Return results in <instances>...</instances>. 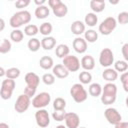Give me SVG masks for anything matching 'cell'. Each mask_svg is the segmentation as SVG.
Wrapping results in <instances>:
<instances>
[{"label":"cell","instance_id":"1f68e13d","mask_svg":"<svg viewBox=\"0 0 128 128\" xmlns=\"http://www.w3.org/2000/svg\"><path fill=\"white\" fill-rule=\"evenodd\" d=\"M79 80L81 84H89L92 81V75L88 71H82L79 74Z\"/></svg>","mask_w":128,"mask_h":128},{"label":"cell","instance_id":"ab89813d","mask_svg":"<svg viewBox=\"0 0 128 128\" xmlns=\"http://www.w3.org/2000/svg\"><path fill=\"white\" fill-rule=\"evenodd\" d=\"M120 81L123 85V88L126 92H128V72H124L120 76Z\"/></svg>","mask_w":128,"mask_h":128},{"label":"cell","instance_id":"cb8c5ba5","mask_svg":"<svg viewBox=\"0 0 128 128\" xmlns=\"http://www.w3.org/2000/svg\"><path fill=\"white\" fill-rule=\"evenodd\" d=\"M89 94L93 97H98L102 94V87L99 83H92L89 86Z\"/></svg>","mask_w":128,"mask_h":128},{"label":"cell","instance_id":"4316f807","mask_svg":"<svg viewBox=\"0 0 128 128\" xmlns=\"http://www.w3.org/2000/svg\"><path fill=\"white\" fill-rule=\"evenodd\" d=\"M27 46H28V48H29L30 51L36 52V51L39 50V48H40V46H41V41H40L39 39H37V38H33V37H32V38L28 41Z\"/></svg>","mask_w":128,"mask_h":128},{"label":"cell","instance_id":"603a6c76","mask_svg":"<svg viewBox=\"0 0 128 128\" xmlns=\"http://www.w3.org/2000/svg\"><path fill=\"white\" fill-rule=\"evenodd\" d=\"M39 65L42 69L44 70H48V69H51L53 68L54 66V63H53V59L50 57V56H43L41 57L40 61H39Z\"/></svg>","mask_w":128,"mask_h":128},{"label":"cell","instance_id":"f5cc1de1","mask_svg":"<svg viewBox=\"0 0 128 128\" xmlns=\"http://www.w3.org/2000/svg\"><path fill=\"white\" fill-rule=\"evenodd\" d=\"M78 128H85V127H78Z\"/></svg>","mask_w":128,"mask_h":128},{"label":"cell","instance_id":"7c38bea8","mask_svg":"<svg viewBox=\"0 0 128 128\" xmlns=\"http://www.w3.org/2000/svg\"><path fill=\"white\" fill-rule=\"evenodd\" d=\"M73 48L77 53L82 54L87 50V41L84 38L76 37L73 40Z\"/></svg>","mask_w":128,"mask_h":128},{"label":"cell","instance_id":"d6a6232c","mask_svg":"<svg viewBox=\"0 0 128 128\" xmlns=\"http://www.w3.org/2000/svg\"><path fill=\"white\" fill-rule=\"evenodd\" d=\"M15 80L13 79H9V78H6L5 80L2 81V84H1V88L3 89H6V90H9V91H12L14 90L15 88Z\"/></svg>","mask_w":128,"mask_h":128},{"label":"cell","instance_id":"8d00e7d4","mask_svg":"<svg viewBox=\"0 0 128 128\" xmlns=\"http://www.w3.org/2000/svg\"><path fill=\"white\" fill-rule=\"evenodd\" d=\"M42 81L44 82V84L46 85H52L55 82V76L53 75V73H45L42 76Z\"/></svg>","mask_w":128,"mask_h":128},{"label":"cell","instance_id":"f546056e","mask_svg":"<svg viewBox=\"0 0 128 128\" xmlns=\"http://www.w3.org/2000/svg\"><path fill=\"white\" fill-rule=\"evenodd\" d=\"M66 107V101L61 98V97H57L54 102H53V108L55 111H60V110H65Z\"/></svg>","mask_w":128,"mask_h":128},{"label":"cell","instance_id":"816d5d0a","mask_svg":"<svg viewBox=\"0 0 128 128\" xmlns=\"http://www.w3.org/2000/svg\"><path fill=\"white\" fill-rule=\"evenodd\" d=\"M126 106H127V108H128V97L126 98Z\"/></svg>","mask_w":128,"mask_h":128},{"label":"cell","instance_id":"836d02e7","mask_svg":"<svg viewBox=\"0 0 128 128\" xmlns=\"http://www.w3.org/2000/svg\"><path fill=\"white\" fill-rule=\"evenodd\" d=\"M114 69L117 72H125L128 69V63L125 60H118L114 64Z\"/></svg>","mask_w":128,"mask_h":128},{"label":"cell","instance_id":"5b68a950","mask_svg":"<svg viewBox=\"0 0 128 128\" xmlns=\"http://www.w3.org/2000/svg\"><path fill=\"white\" fill-rule=\"evenodd\" d=\"M51 101V96L47 92H41L36 95L32 100V106L37 109H42L46 107Z\"/></svg>","mask_w":128,"mask_h":128},{"label":"cell","instance_id":"681fc988","mask_svg":"<svg viewBox=\"0 0 128 128\" xmlns=\"http://www.w3.org/2000/svg\"><path fill=\"white\" fill-rule=\"evenodd\" d=\"M4 75H6V72H5L4 68H3V67H1V68H0V76L2 77V76H4Z\"/></svg>","mask_w":128,"mask_h":128},{"label":"cell","instance_id":"8fae6325","mask_svg":"<svg viewBox=\"0 0 128 128\" xmlns=\"http://www.w3.org/2000/svg\"><path fill=\"white\" fill-rule=\"evenodd\" d=\"M65 124L67 128H78L80 124V118L78 114L74 112H68L65 115Z\"/></svg>","mask_w":128,"mask_h":128},{"label":"cell","instance_id":"9a60e30c","mask_svg":"<svg viewBox=\"0 0 128 128\" xmlns=\"http://www.w3.org/2000/svg\"><path fill=\"white\" fill-rule=\"evenodd\" d=\"M25 82L28 86H31V87H35L37 88L39 83H40V78L37 74L33 73V72H29L25 75Z\"/></svg>","mask_w":128,"mask_h":128},{"label":"cell","instance_id":"6da1fadb","mask_svg":"<svg viewBox=\"0 0 128 128\" xmlns=\"http://www.w3.org/2000/svg\"><path fill=\"white\" fill-rule=\"evenodd\" d=\"M117 97V86L114 83H107L102 88L101 102L104 105L113 104Z\"/></svg>","mask_w":128,"mask_h":128},{"label":"cell","instance_id":"d6986e66","mask_svg":"<svg viewBox=\"0 0 128 128\" xmlns=\"http://www.w3.org/2000/svg\"><path fill=\"white\" fill-rule=\"evenodd\" d=\"M56 45V40L52 36H46L41 40V47L44 50H51Z\"/></svg>","mask_w":128,"mask_h":128},{"label":"cell","instance_id":"ee69618b","mask_svg":"<svg viewBox=\"0 0 128 128\" xmlns=\"http://www.w3.org/2000/svg\"><path fill=\"white\" fill-rule=\"evenodd\" d=\"M59 3H60V0H49L48 1V5L50 6V8H54Z\"/></svg>","mask_w":128,"mask_h":128},{"label":"cell","instance_id":"f35d334b","mask_svg":"<svg viewBox=\"0 0 128 128\" xmlns=\"http://www.w3.org/2000/svg\"><path fill=\"white\" fill-rule=\"evenodd\" d=\"M117 21H118L120 24H122V25L127 24V23H128V12H125V11L120 12V13L118 14Z\"/></svg>","mask_w":128,"mask_h":128},{"label":"cell","instance_id":"7dc6e473","mask_svg":"<svg viewBox=\"0 0 128 128\" xmlns=\"http://www.w3.org/2000/svg\"><path fill=\"white\" fill-rule=\"evenodd\" d=\"M0 23H1L0 31H3V29H4V26H5V22H4V19H3V18H1V19H0Z\"/></svg>","mask_w":128,"mask_h":128},{"label":"cell","instance_id":"83f0119b","mask_svg":"<svg viewBox=\"0 0 128 128\" xmlns=\"http://www.w3.org/2000/svg\"><path fill=\"white\" fill-rule=\"evenodd\" d=\"M53 30V27H52V24L50 22H44L40 25L39 27V31L42 35H44L45 37L46 36H49V34L52 32Z\"/></svg>","mask_w":128,"mask_h":128},{"label":"cell","instance_id":"484cf974","mask_svg":"<svg viewBox=\"0 0 128 128\" xmlns=\"http://www.w3.org/2000/svg\"><path fill=\"white\" fill-rule=\"evenodd\" d=\"M84 22L86 25L90 26V27H93L97 24L98 22V17L96 16L95 13H87L86 16H85V19H84Z\"/></svg>","mask_w":128,"mask_h":128},{"label":"cell","instance_id":"5bb4252c","mask_svg":"<svg viewBox=\"0 0 128 128\" xmlns=\"http://www.w3.org/2000/svg\"><path fill=\"white\" fill-rule=\"evenodd\" d=\"M81 66L85 71H90L95 67V60L91 55H85L81 59Z\"/></svg>","mask_w":128,"mask_h":128},{"label":"cell","instance_id":"e0dca14e","mask_svg":"<svg viewBox=\"0 0 128 128\" xmlns=\"http://www.w3.org/2000/svg\"><path fill=\"white\" fill-rule=\"evenodd\" d=\"M102 77L104 80L108 81V83H113L118 78V72L115 69L106 68L102 73Z\"/></svg>","mask_w":128,"mask_h":128},{"label":"cell","instance_id":"e575fe53","mask_svg":"<svg viewBox=\"0 0 128 128\" xmlns=\"http://www.w3.org/2000/svg\"><path fill=\"white\" fill-rule=\"evenodd\" d=\"M11 50V42L8 39H2L0 43V53L5 54Z\"/></svg>","mask_w":128,"mask_h":128},{"label":"cell","instance_id":"f907efd6","mask_svg":"<svg viewBox=\"0 0 128 128\" xmlns=\"http://www.w3.org/2000/svg\"><path fill=\"white\" fill-rule=\"evenodd\" d=\"M56 128H66V126H64V125H58V126H56Z\"/></svg>","mask_w":128,"mask_h":128},{"label":"cell","instance_id":"7a4b0ae2","mask_svg":"<svg viewBox=\"0 0 128 128\" xmlns=\"http://www.w3.org/2000/svg\"><path fill=\"white\" fill-rule=\"evenodd\" d=\"M30 21H31L30 12L27 10H22V11H18L15 14H13V16L10 18L9 24L12 28L17 29L24 24H28Z\"/></svg>","mask_w":128,"mask_h":128},{"label":"cell","instance_id":"8992f818","mask_svg":"<svg viewBox=\"0 0 128 128\" xmlns=\"http://www.w3.org/2000/svg\"><path fill=\"white\" fill-rule=\"evenodd\" d=\"M114 62V55L111 49L109 48H104L101 50L100 55H99V63L103 67H109L113 64Z\"/></svg>","mask_w":128,"mask_h":128},{"label":"cell","instance_id":"9c48e42d","mask_svg":"<svg viewBox=\"0 0 128 128\" xmlns=\"http://www.w3.org/2000/svg\"><path fill=\"white\" fill-rule=\"evenodd\" d=\"M104 116H105L106 120H107L110 124H113V125H116V124L120 123L121 120H122L121 114L118 112V110L115 109V108H112V107L105 109V111H104Z\"/></svg>","mask_w":128,"mask_h":128},{"label":"cell","instance_id":"d590c367","mask_svg":"<svg viewBox=\"0 0 128 128\" xmlns=\"http://www.w3.org/2000/svg\"><path fill=\"white\" fill-rule=\"evenodd\" d=\"M6 76H7V78L14 80V79H16V78H18L20 76V70L18 68H16V67L9 68L6 71Z\"/></svg>","mask_w":128,"mask_h":128},{"label":"cell","instance_id":"d4e9b609","mask_svg":"<svg viewBox=\"0 0 128 128\" xmlns=\"http://www.w3.org/2000/svg\"><path fill=\"white\" fill-rule=\"evenodd\" d=\"M84 39L89 43H94L98 39V33L93 29L87 30L84 33Z\"/></svg>","mask_w":128,"mask_h":128},{"label":"cell","instance_id":"30bf717a","mask_svg":"<svg viewBox=\"0 0 128 128\" xmlns=\"http://www.w3.org/2000/svg\"><path fill=\"white\" fill-rule=\"evenodd\" d=\"M35 120L39 127L45 128L50 124V117L48 114V111L45 109H39L35 113Z\"/></svg>","mask_w":128,"mask_h":128},{"label":"cell","instance_id":"52a82bcc","mask_svg":"<svg viewBox=\"0 0 128 128\" xmlns=\"http://www.w3.org/2000/svg\"><path fill=\"white\" fill-rule=\"evenodd\" d=\"M69 72H76L80 69V65L81 62L79 61V59L74 56V55H68L63 59V63H62Z\"/></svg>","mask_w":128,"mask_h":128},{"label":"cell","instance_id":"3957f363","mask_svg":"<svg viewBox=\"0 0 128 128\" xmlns=\"http://www.w3.org/2000/svg\"><path fill=\"white\" fill-rule=\"evenodd\" d=\"M70 94L76 103H82V102L86 101V99L88 97L87 91L85 90V88L83 87V85L81 83L74 84L70 89Z\"/></svg>","mask_w":128,"mask_h":128},{"label":"cell","instance_id":"f1b7e54d","mask_svg":"<svg viewBox=\"0 0 128 128\" xmlns=\"http://www.w3.org/2000/svg\"><path fill=\"white\" fill-rule=\"evenodd\" d=\"M23 37H24V34L21 30L19 29H14L11 33H10V38L12 41L16 42V43H19L23 40Z\"/></svg>","mask_w":128,"mask_h":128},{"label":"cell","instance_id":"ffe728a7","mask_svg":"<svg viewBox=\"0 0 128 128\" xmlns=\"http://www.w3.org/2000/svg\"><path fill=\"white\" fill-rule=\"evenodd\" d=\"M49 8L46 5L43 6H37V8L35 9V16L37 19H45L49 16Z\"/></svg>","mask_w":128,"mask_h":128},{"label":"cell","instance_id":"ba28073f","mask_svg":"<svg viewBox=\"0 0 128 128\" xmlns=\"http://www.w3.org/2000/svg\"><path fill=\"white\" fill-rule=\"evenodd\" d=\"M30 104H31L30 97H28L25 94H21V95L18 96V98H17V100L15 102L14 109L18 113H23V112H25L29 108Z\"/></svg>","mask_w":128,"mask_h":128},{"label":"cell","instance_id":"74e56055","mask_svg":"<svg viewBox=\"0 0 128 128\" xmlns=\"http://www.w3.org/2000/svg\"><path fill=\"white\" fill-rule=\"evenodd\" d=\"M65 115H66V112L65 110H60V111H54L53 114H52V117L55 121H63L65 119Z\"/></svg>","mask_w":128,"mask_h":128},{"label":"cell","instance_id":"4fadbf2b","mask_svg":"<svg viewBox=\"0 0 128 128\" xmlns=\"http://www.w3.org/2000/svg\"><path fill=\"white\" fill-rule=\"evenodd\" d=\"M52 72H53L54 76H56L57 78H60V79H64V78L68 77V75H69V71L63 64H56L52 68Z\"/></svg>","mask_w":128,"mask_h":128},{"label":"cell","instance_id":"60d3db41","mask_svg":"<svg viewBox=\"0 0 128 128\" xmlns=\"http://www.w3.org/2000/svg\"><path fill=\"white\" fill-rule=\"evenodd\" d=\"M36 90H37V88H35V87H31V86L26 85V87L24 88V94H25V95H27L28 97H30V98H31L32 96H35Z\"/></svg>","mask_w":128,"mask_h":128},{"label":"cell","instance_id":"f6af8a7d","mask_svg":"<svg viewBox=\"0 0 128 128\" xmlns=\"http://www.w3.org/2000/svg\"><path fill=\"white\" fill-rule=\"evenodd\" d=\"M115 128H128V122H120L115 125Z\"/></svg>","mask_w":128,"mask_h":128},{"label":"cell","instance_id":"7bdbcfd3","mask_svg":"<svg viewBox=\"0 0 128 128\" xmlns=\"http://www.w3.org/2000/svg\"><path fill=\"white\" fill-rule=\"evenodd\" d=\"M121 51H122V55H123L125 61L128 62V43H125V44L122 46Z\"/></svg>","mask_w":128,"mask_h":128},{"label":"cell","instance_id":"c3c4849f","mask_svg":"<svg viewBox=\"0 0 128 128\" xmlns=\"http://www.w3.org/2000/svg\"><path fill=\"white\" fill-rule=\"evenodd\" d=\"M0 128H10V127H9V125H8V124H6V123L2 122V123H0Z\"/></svg>","mask_w":128,"mask_h":128},{"label":"cell","instance_id":"b9f144b4","mask_svg":"<svg viewBox=\"0 0 128 128\" xmlns=\"http://www.w3.org/2000/svg\"><path fill=\"white\" fill-rule=\"evenodd\" d=\"M29 4H30V1H29V0H18V1L15 2L16 8H19V9L25 8V7H27Z\"/></svg>","mask_w":128,"mask_h":128},{"label":"cell","instance_id":"4dcf8cb0","mask_svg":"<svg viewBox=\"0 0 128 128\" xmlns=\"http://www.w3.org/2000/svg\"><path fill=\"white\" fill-rule=\"evenodd\" d=\"M39 32V28L34 25V24H29V25H26L25 28H24V33L27 35V36H35L37 33Z\"/></svg>","mask_w":128,"mask_h":128},{"label":"cell","instance_id":"44dd1931","mask_svg":"<svg viewBox=\"0 0 128 128\" xmlns=\"http://www.w3.org/2000/svg\"><path fill=\"white\" fill-rule=\"evenodd\" d=\"M90 8L95 13H100L105 9V1L103 0H91Z\"/></svg>","mask_w":128,"mask_h":128},{"label":"cell","instance_id":"277c9868","mask_svg":"<svg viewBox=\"0 0 128 128\" xmlns=\"http://www.w3.org/2000/svg\"><path fill=\"white\" fill-rule=\"evenodd\" d=\"M117 26V21L115 18L113 17H107L106 19H104L101 24L99 25V32L102 34V35H110L114 29L116 28Z\"/></svg>","mask_w":128,"mask_h":128},{"label":"cell","instance_id":"ac0fdd59","mask_svg":"<svg viewBox=\"0 0 128 128\" xmlns=\"http://www.w3.org/2000/svg\"><path fill=\"white\" fill-rule=\"evenodd\" d=\"M70 29H71V32L74 35L78 36L82 33H85V24L80 20H76L71 24Z\"/></svg>","mask_w":128,"mask_h":128},{"label":"cell","instance_id":"2e32d148","mask_svg":"<svg viewBox=\"0 0 128 128\" xmlns=\"http://www.w3.org/2000/svg\"><path fill=\"white\" fill-rule=\"evenodd\" d=\"M52 11H53V14L56 17L62 18L64 16H66V14L68 13V8H67L66 4H64L62 1H60L59 4H57L54 8H52Z\"/></svg>","mask_w":128,"mask_h":128},{"label":"cell","instance_id":"7402d4cb","mask_svg":"<svg viewBox=\"0 0 128 128\" xmlns=\"http://www.w3.org/2000/svg\"><path fill=\"white\" fill-rule=\"evenodd\" d=\"M69 52H70V49L66 44H59L55 50L56 56L59 58H62V59H64L66 56H68Z\"/></svg>","mask_w":128,"mask_h":128},{"label":"cell","instance_id":"bcb514c9","mask_svg":"<svg viewBox=\"0 0 128 128\" xmlns=\"http://www.w3.org/2000/svg\"><path fill=\"white\" fill-rule=\"evenodd\" d=\"M34 2H35V4L38 5V6H43L46 1H45V0H40V1H39V0H35Z\"/></svg>","mask_w":128,"mask_h":128}]
</instances>
